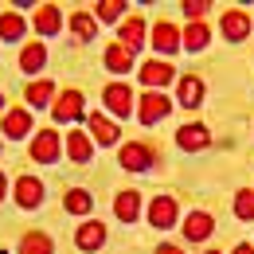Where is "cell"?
Here are the masks:
<instances>
[{
  "mask_svg": "<svg viewBox=\"0 0 254 254\" xmlns=\"http://www.w3.org/2000/svg\"><path fill=\"white\" fill-rule=\"evenodd\" d=\"M59 149H63L59 133H55V129H39L35 141L28 145V157L39 160V164H55V160H59Z\"/></svg>",
  "mask_w": 254,
  "mask_h": 254,
  "instance_id": "cell-1",
  "label": "cell"
},
{
  "mask_svg": "<svg viewBox=\"0 0 254 254\" xmlns=\"http://www.w3.org/2000/svg\"><path fill=\"white\" fill-rule=\"evenodd\" d=\"M168 110H172V102L160 94V90H149V94H141V102H137V118L145 126H157L160 118H168Z\"/></svg>",
  "mask_w": 254,
  "mask_h": 254,
  "instance_id": "cell-2",
  "label": "cell"
},
{
  "mask_svg": "<svg viewBox=\"0 0 254 254\" xmlns=\"http://www.w3.org/2000/svg\"><path fill=\"white\" fill-rule=\"evenodd\" d=\"M172 78H176V70H172L168 59H149V63H141V82H145L149 90H157V86L164 90Z\"/></svg>",
  "mask_w": 254,
  "mask_h": 254,
  "instance_id": "cell-3",
  "label": "cell"
},
{
  "mask_svg": "<svg viewBox=\"0 0 254 254\" xmlns=\"http://www.w3.org/2000/svg\"><path fill=\"white\" fill-rule=\"evenodd\" d=\"M153 145H141V141H129V145H122V153H118V160H122V168H133V172H145L149 164H153Z\"/></svg>",
  "mask_w": 254,
  "mask_h": 254,
  "instance_id": "cell-4",
  "label": "cell"
},
{
  "mask_svg": "<svg viewBox=\"0 0 254 254\" xmlns=\"http://www.w3.org/2000/svg\"><path fill=\"white\" fill-rule=\"evenodd\" d=\"M102 98H106V110L118 114V118H129V110H133V102H137L126 82H110V86L102 90Z\"/></svg>",
  "mask_w": 254,
  "mask_h": 254,
  "instance_id": "cell-5",
  "label": "cell"
},
{
  "mask_svg": "<svg viewBox=\"0 0 254 254\" xmlns=\"http://www.w3.org/2000/svg\"><path fill=\"white\" fill-rule=\"evenodd\" d=\"M219 32L227 35L231 43H243V39H247V32H251V16H247V12H239V8H235V12H223Z\"/></svg>",
  "mask_w": 254,
  "mask_h": 254,
  "instance_id": "cell-6",
  "label": "cell"
},
{
  "mask_svg": "<svg viewBox=\"0 0 254 254\" xmlns=\"http://www.w3.org/2000/svg\"><path fill=\"white\" fill-rule=\"evenodd\" d=\"M51 114H55V122H78V118H82V94H78V90L59 94L55 106H51Z\"/></svg>",
  "mask_w": 254,
  "mask_h": 254,
  "instance_id": "cell-7",
  "label": "cell"
},
{
  "mask_svg": "<svg viewBox=\"0 0 254 254\" xmlns=\"http://www.w3.org/2000/svg\"><path fill=\"white\" fill-rule=\"evenodd\" d=\"M176 145H180L184 153H199V149H207V145H211V133H207V126H180Z\"/></svg>",
  "mask_w": 254,
  "mask_h": 254,
  "instance_id": "cell-8",
  "label": "cell"
},
{
  "mask_svg": "<svg viewBox=\"0 0 254 254\" xmlns=\"http://www.w3.org/2000/svg\"><path fill=\"white\" fill-rule=\"evenodd\" d=\"M153 47H157V55H172L176 47H184V39H180V32H176L168 20H157V28H153Z\"/></svg>",
  "mask_w": 254,
  "mask_h": 254,
  "instance_id": "cell-9",
  "label": "cell"
},
{
  "mask_svg": "<svg viewBox=\"0 0 254 254\" xmlns=\"http://www.w3.org/2000/svg\"><path fill=\"white\" fill-rule=\"evenodd\" d=\"M32 24H35V32H39V35H59V28H63V12H59L55 4H39Z\"/></svg>",
  "mask_w": 254,
  "mask_h": 254,
  "instance_id": "cell-10",
  "label": "cell"
},
{
  "mask_svg": "<svg viewBox=\"0 0 254 254\" xmlns=\"http://www.w3.org/2000/svg\"><path fill=\"white\" fill-rule=\"evenodd\" d=\"M16 203L28 207V211L39 207V203H43V184H39L35 176H20V180H16Z\"/></svg>",
  "mask_w": 254,
  "mask_h": 254,
  "instance_id": "cell-11",
  "label": "cell"
},
{
  "mask_svg": "<svg viewBox=\"0 0 254 254\" xmlns=\"http://www.w3.org/2000/svg\"><path fill=\"white\" fill-rule=\"evenodd\" d=\"M149 223L160 227V231L172 227V223H176V199H172V195H157V199L149 203Z\"/></svg>",
  "mask_w": 254,
  "mask_h": 254,
  "instance_id": "cell-12",
  "label": "cell"
},
{
  "mask_svg": "<svg viewBox=\"0 0 254 254\" xmlns=\"http://www.w3.org/2000/svg\"><path fill=\"white\" fill-rule=\"evenodd\" d=\"M211 231H215V223H211L207 211H191L188 219H184V239H188V243H203Z\"/></svg>",
  "mask_w": 254,
  "mask_h": 254,
  "instance_id": "cell-13",
  "label": "cell"
},
{
  "mask_svg": "<svg viewBox=\"0 0 254 254\" xmlns=\"http://www.w3.org/2000/svg\"><path fill=\"white\" fill-rule=\"evenodd\" d=\"M118 43H122L126 51H137V47L145 43V20H141V16H129L126 24L118 28Z\"/></svg>",
  "mask_w": 254,
  "mask_h": 254,
  "instance_id": "cell-14",
  "label": "cell"
},
{
  "mask_svg": "<svg viewBox=\"0 0 254 254\" xmlns=\"http://www.w3.org/2000/svg\"><path fill=\"white\" fill-rule=\"evenodd\" d=\"M86 129H90V137H94L98 145H118V126H114L110 118L90 114V118H86Z\"/></svg>",
  "mask_w": 254,
  "mask_h": 254,
  "instance_id": "cell-15",
  "label": "cell"
},
{
  "mask_svg": "<svg viewBox=\"0 0 254 254\" xmlns=\"http://www.w3.org/2000/svg\"><path fill=\"white\" fill-rule=\"evenodd\" d=\"M114 215L122 223H133L137 215H141V195L129 188V191H118V199H114Z\"/></svg>",
  "mask_w": 254,
  "mask_h": 254,
  "instance_id": "cell-16",
  "label": "cell"
},
{
  "mask_svg": "<svg viewBox=\"0 0 254 254\" xmlns=\"http://www.w3.org/2000/svg\"><path fill=\"white\" fill-rule=\"evenodd\" d=\"M74 243H78V251H98L106 243V227L102 223H82L78 235H74Z\"/></svg>",
  "mask_w": 254,
  "mask_h": 254,
  "instance_id": "cell-17",
  "label": "cell"
},
{
  "mask_svg": "<svg viewBox=\"0 0 254 254\" xmlns=\"http://www.w3.org/2000/svg\"><path fill=\"white\" fill-rule=\"evenodd\" d=\"M102 59H106V70H114V74H126L129 66H133V51H126L122 43H110Z\"/></svg>",
  "mask_w": 254,
  "mask_h": 254,
  "instance_id": "cell-18",
  "label": "cell"
},
{
  "mask_svg": "<svg viewBox=\"0 0 254 254\" xmlns=\"http://www.w3.org/2000/svg\"><path fill=\"white\" fill-rule=\"evenodd\" d=\"M66 153H70V160L86 164V160H90V137H86L82 129H70V133H66Z\"/></svg>",
  "mask_w": 254,
  "mask_h": 254,
  "instance_id": "cell-19",
  "label": "cell"
},
{
  "mask_svg": "<svg viewBox=\"0 0 254 254\" xmlns=\"http://www.w3.org/2000/svg\"><path fill=\"white\" fill-rule=\"evenodd\" d=\"M43 63H47V47H43V43H28V47L20 51V70L35 74V70H43Z\"/></svg>",
  "mask_w": 254,
  "mask_h": 254,
  "instance_id": "cell-20",
  "label": "cell"
},
{
  "mask_svg": "<svg viewBox=\"0 0 254 254\" xmlns=\"http://www.w3.org/2000/svg\"><path fill=\"white\" fill-rule=\"evenodd\" d=\"M203 102V78H195V74H184L180 78V106H199Z\"/></svg>",
  "mask_w": 254,
  "mask_h": 254,
  "instance_id": "cell-21",
  "label": "cell"
},
{
  "mask_svg": "<svg viewBox=\"0 0 254 254\" xmlns=\"http://www.w3.org/2000/svg\"><path fill=\"white\" fill-rule=\"evenodd\" d=\"M28 129H32V118H28V110H8V114H4V133H8L12 141H20Z\"/></svg>",
  "mask_w": 254,
  "mask_h": 254,
  "instance_id": "cell-22",
  "label": "cell"
},
{
  "mask_svg": "<svg viewBox=\"0 0 254 254\" xmlns=\"http://www.w3.org/2000/svg\"><path fill=\"white\" fill-rule=\"evenodd\" d=\"M63 207L70 211V215H86V211L94 207V195H90V191H82V188H70L63 195Z\"/></svg>",
  "mask_w": 254,
  "mask_h": 254,
  "instance_id": "cell-23",
  "label": "cell"
},
{
  "mask_svg": "<svg viewBox=\"0 0 254 254\" xmlns=\"http://www.w3.org/2000/svg\"><path fill=\"white\" fill-rule=\"evenodd\" d=\"M24 28H28V24H24V16H20V12H0V39H4V43L20 39Z\"/></svg>",
  "mask_w": 254,
  "mask_h": 254,
  "instance_id": "cell-24",
  "label": "cell"
},
{
  "mask_svg": "<svg viewBox=\"0 0 254 254\" xmlns=\"http://www.w3.org/2000/svg\"><path fill=\"white\" fill-rule=\"evenodd\" d=\"M70 32H74V39L86 43V39L98 35V20L90 16V12H74V16H70Z\"/></svg>",
  "mask_w": 254,
  "mask_h": 254,
  "instance_id": "cell-25",
  "label": "cell"
},
{
  "mask_svg": "<svg viewBox=\"0 0 254 254\" xmlns=\"http://www.w3.org/2000/svg\"><path fill=\"white\" fill-rule=\"evenodd\" d=\"M207 43H211V32H207V24H203V20L184 28V47H188V51H203Z\"/></svg>",
  "mask_w": 254,
  "mask_h": 254,
  "instance_id": "cell-26",
  "label": "cell"
},
{
  "mask_svg": "<svg viewBox=\"0 0 254 254\" xmlns=\"http://www.w3.org/2000/svg\"><path fill=\"white\" fill-rule=\"evenodd\" d=\"M20 254H51V239L43 231H28L20 239Z\"/></svg>",
  "mask_w": 254,
  "mask_h": 254,
  "instance_id": "cell-27",
  "label": "cell"
},
{
  "mask_svg": "<svg viewBox=\"0 0 254 254\" xmlns=\"http://www.w3.org/2000/svg\"><path fill=\"white\" fill-rule=\"evenodd\" d=\"M51 94H55V86H51L47 78H39V82H32V86L24 90V98H28L32 106H47V102H51Z\"/></svg>",
  "mask_w": 254,
  "mask_h": 254,
  "instance_id": "cell-28",
  "label": "cell"
},
{
  "mask_svg": "<svg viewBox=\"0 0 254 254\" xmlns=\"http://www.w3.org/2000/svg\"><path fill=\"white\" fill-rule=\"evenodd\" d=\"M235 215L243 223H254V191H239L235 195Z\"/></svg>",
  "mask_w": 254,
  "mask_h": 254,
  "instance_id": "cell-29",
  "label": "cell"
},
{
  "mask_svg": "<svg viewBox=\"0 0 254 254\" xmlns=\"http://www.w3.org/2000/svg\"><path fill=\"white\" fill-rule=\"evenodd\" d=\"M122 12H126L122 0H102V4H98V20H118Z\"/></svg>",
  "mask_w": 254,
  "mask_h": 254,
  "instance_id": "cell-30",
  "label": "cell"
},
{
  "mask_svg": "<svg viewBox=\"0 0 254 254\" xmlns=\"http://www.w3.org/2000/svg\"><path fill=\"white\" fill-rule=\"evenodd\" d=\"M203 12H207V0H184V16H188V24H199Z\"/></svg>",
  "mask_w": 254,
  "mask_h": 254,
  "instance_id": "cell-31",
  "label": "cell"
},
{
  "mask_svg": "<svg viewBox=\"0 0 254 254\" xmlns=\"http://www.w3.org/2000/svg\"><path fill=\"white\" fill-rule=\"evenodd\" d=\"M157 254H184V251H180V247H172V243H168V247H160Z\"/></svg>",
  "mask_w": 254,
  "mask_h": 254,
  "instance_id": "cell-32",
  "label": "cell"
},
{
  "mask_svg": "<svg viewBox=\"0 0 254 254\" xmlns=\"http://www.w3.org/2000/svg\"><path fill=\"white\" fill-rule=\"evenodd\" d=\"M235 254H254V247H247V243H239V247H235Z\"/></svg>",
  "mask_w": 254,
  "mask_h": 254,
  "instance_id": "cell-33",
  "label": "cell"
},
{
  "mask_svg": "<svg viewBox=\"0 0 254 254\" xmlns=\"http://www.w3.org/2000/svg\"><path fill=\"white\" fill-rule=\"evenodd\" d=\"M4 191H8V176L0 172V199H4Z\"/></svg>",
  "mask_w": 254,
  "mask_h": 254,
  "instance_id": "cell-34",
  "label": "cell"
},
{
  "mask_svg": "<svg viewBox=\"0 0 254 254\" xmlns=\"http://www.w3.org/2000/svg\"><path fill=\"white\" fill-rule=\"evenodd\" d=\"M203 254H223V251H203Z\"/></svg>",
  "mask_w": 254,
  "mask_h": 254,
  "instance_id": "cell-35",
  "label": "cell"
},
{
  "mask_svg": "<svg viewBox=\"0 0 254 254\" xmlns=\"http://www.w3.org/2000/svg\"><path fill=\"white\" fill-rule=\"evenodd\" d=\"M0 110H4V98H0Z\"/></svg>",
  "mask_w": 254,
  "mask_h": 254,
  "instance_id": "cell-36",
  "label": "cell"
}]
</instances>
